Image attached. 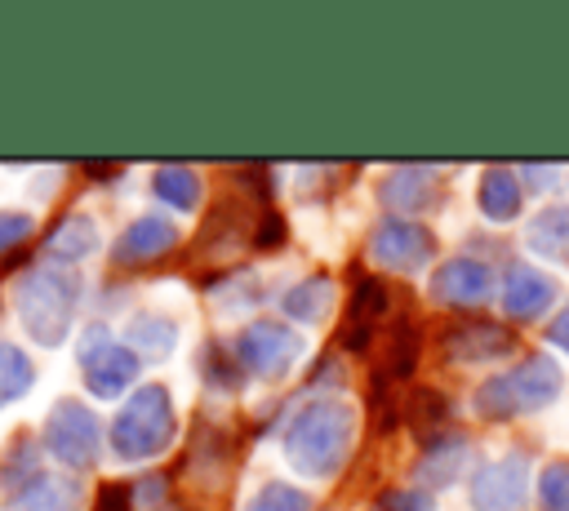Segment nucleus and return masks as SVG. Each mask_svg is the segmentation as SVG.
<instances>
[{
  "instance_id": "10",
  "label": "nucleus",
  "mask_w": 569,
  "mask_h": 511,
  "mask_svg": "<svg viewBox=\"0 0 569 511\" xmlns=\"http://www.w3.org/2000/svg\"><path fill=\"white\" fill-rule=\"evenodd\" d=\"M462 462H467V440H462V435H449V440H440V444L422 458V480H427V484H453L458 471H462Z\"/></svg>"
},
{
  "instance_id": "2",
  "label": "nucleus",
  "mask_w": 569,
  "mask_h": 511,
  "mask_svg": "<svg viewBox=\"0 0 569 511\" xmlns=\"http://www.w3.org/2000/svg\"><path fill=\"white\" fill-rule=\"evenodd\" d=\"M529 493V462L525 453H507L476 471L471 480V507L476 511H525Z\"/></svg>"
},
{
  "instance_id": "5",
  "label": "nucleus",
  "mask_w": 569,
  "mask_h": 511,
  "mask_svg": "<svg viewBox=\"0 0 569 511\" xmlns=\"http://www.w3.org/2000/svg\"><path fill=\"white\" fill-rule=\"evenodd\" d=\"M431 293H436L440 302H453V307H476V302H485V298L493 293V275H489V267L476 262V258H449V262L436 271Z\"/></svg>"
},
{
  "instance_id": "14",
  "label": "nucleus",
  "mask_w": 569,
  "mask_h": 511,
  "mask_svg": "<svg viewBox=\"0 0 569 511\" xmlns=\"http://www.w3.org/2000/svg\"><path fill=\"white\" fill-rule=\"evenodd\" d=\"M547 342L560 347V351L569 355V307H565L560 315H551V324H547Z\"/></svg>"
},
{
  "instance_id": "15",
  "label": "nucleus",
  "mask_w": 569,
  "mask_h": 511,
  "mask_svg": "<svg viewBox=\"0 0 569 511\" xmlns=\"http://www.w3.org/2000/svg\"><path fill=\"white\" fill-rule=\"evenodd\" d=\"M382 511H427V498L422 493H387Z\"/></svg>"
},
{
  "instance_id": "12",
  "label": "nucleus",
  "mask_w": 569,
  "mask_h": 511,
  "mask_svg": "<svg viewBox=\"0 0 569 511\" xmlns=\"http://www.w3.org/2000/svg\"><path fill=\"white\" fill-rule=\"evenodd\" d=\"M538 507L542 511H569V462H547L538 471Z\"/></svg>"
},
{
  "instance_id": "1",
  "label": "nucleus",
  "mask_w": 569,
  "mask_h": 511,
  "mask_svg": "<svg viewBox=\"0 0 569 511\" xmlns=\"http://www.w3.org/2000/svg\"><path fill=\"white\" fill-rule=\"evenodd\" d=\"M560 391V364L551 355H529L516 369L489 378L476 391V409L485 418H520V413H538L542 404H551Z\"/></svg>"
},
{
  "instance_id": "7",
  "label": "nucleus",
  "mask_w": 569,
  "mask_h": 511,
  "mask_svg": "<svg viewBox=\"0 0 569 511\" xmlns=\"http://www.w3.org/2000/svg\"><path fill=\"white\" fill-rule=\"evenodd\" d=\"M476 200H480V213L489 222H511L520 213V173L516 169H485Z\"/></svg>"
},
{
  "instance_id": "9",
  "label": "nucleus",
  "mask_w": 569,
  "mask_h": 511,
  "mask_svg": "<svg viewBox=\"0 0 569 511\" xmlns=\"http://www.w3.org/2000/svg\"><path fill=\"white\" fill-rule=\"evenodd\" d=\"M525 240H529L533 253H556V258H565V253H569V209H542V213L529 222Z\"/></svg>"
},
{
  "instance_id": "4",
  "label": "nucleus",
  "mask_w": 569,
  "mask_h": 511,
  "mask_svg": "<svg viewBox=\"0 0 569 511\" xmlns=\"http://www.w3.org/2000/svg\"><path fill=\"white\" fill-rule=\"evenodd\" d=\"M556 293H560V284L547 271L516 262V267H507V280H502V311L511 320H533L556 302Z\"/></svg>"
},
{
  "instance_id": "8",
  "label": "nucleus",
  "mask_w": 569,
  "mask_h": 511,
  "mask_svg": "<svg viewBox=\"0 0 569 511\" xmlns=\"http://www.w3.org/2000/svg\"><path fill=\"white\" fill-rule=\"evenodd\" d=\"M382 307H387L382 284H378V280H360V289H356V298H351V315H347V347H360V342L369 338V329H373V320L382 315Z\"/></svg>"
},
{
  "instance_id": "11",
  "label": "nucleus",
  "mask_w": 569,
  "mask_h": 511,
  "mask_svg": "<svg viewBox=\"0 0 569 511\" xmlns=\"http://www.w3.org/2000/svg\"><path fill=\"white\" fill-rule=\"evenodd\" d=\"M382 200H387L391 209L418 213L422 204H431V182H427L422 173H396V178H387V187H382Z\"/></svg>"
},
{
  "instance_id": "3",
  "label": "nucleus",
  "mask_w": 569,
  "mask_h": 511,
  "mask_svg": "<svg viewBox=\"0 0 569 511\" xmlns=\"http://www.w3.org/2000/svg\"><path fill=\"white\" fill-rule=\"evenodd\" d=\"M431 253H436L431 231L418 227V222H405V218L382 222L378 236H373V258L387 262V267H396V271H418Z\"/></svg>"
},
{
  "instance_id": "13",
  "label": "nucleus",
  "mask_w": 569,
  "mask_h": 511,
  "mask_svg": "<svg viewBox=\"0 0 569 511\" xmlns=\"http://www.w3.org/2000/svg\"><path fill=\"white\" fill-rule=\"evenodd\" d=\"M445 418H449V404H445L436 391H418V395H413V413H409V422H413L422 435L440 431V427H445Z\"/></svg>"
},
{
  "instance_id": "6",
  "label": "nucleus",
  "mask_w": 569,
  "mask_h": 511,
  "mask_svg": "<svg viewBox=\"0 0 569 511\" xmlns=\"http://www.w3.org/2000/svg\"><path fill=\"white\" fill-rule=\"evenodd\" d=\"M516 347V338L502 329V324H489V320H467V324H453L445 333V351L462 364H476V360H498Z\"/></svg>"
}]
</instances>
